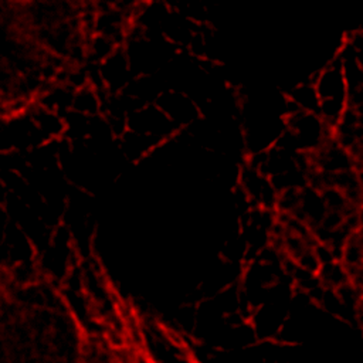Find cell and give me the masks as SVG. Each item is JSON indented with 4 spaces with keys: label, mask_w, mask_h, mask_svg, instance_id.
Returning <instances> with one entry per match:
<instances>
[{
    "label": "cell",
    "mask_w": 363,
    "mask_h": 363,
    "mask_svg": "<svg viewBox=\"0 0 363 363\" xmlns=\"http://www.w3.org/2000/svg\"><path fill=\"white\" fill-rule=\"evenodd\" d=\"M312 84L318 98V115L335 130L347 111V82L337 51L315 72Z\"/></svg>",
    "instance_id": "cell-3"
},
{
    "label": "cell",
    "mask_w": 363,
    "mask_h": 363,
    "mask_svg": "<svg viewBox=\"0 0 363 363\" xmlns=\"http://www.w3.org/2000/svg\"><path fill=\"white\" fill-rule=\"evenodd\" d=\"M288 102L284 92L254 89L238 96L237 121L244 157L272 147L285 130Z\"/></svg>",
    "instance_id": "cell-2"
},
{
    "label": "cell",
    "mask_w": 363,
    "mask_h": 363,
    "mask_svg": "<svg viewBox=\"0 0 363 363\" xmlns=\"http://www.w3.org/2000/svg\"><path fill=\"white\" fill-rule=\"evenodd\" d=\"M123 44L116 3L0 1V125L40 112Z\"/></svg>",
    "instance_id": "cell-1"
},
{
    "label": "cell",
    "mask_w": 363,
    "mask_h": 363,
    "mask_svg": "<svg viewBox=\"0 0 363 363\" xmlns=\"http://www.w3.org/2000/svg\"><path fill=\"white\" fill-rule=\"evenodd\" d=\"M237 189L245 207L277 211L278 191L261 169L247 157L237 173Z\"/></svg>",
    "instance_id": "cell-5"
},
{
    "label": "cell",
    "mask_w": 363,
    "mask_h": 363,
    "mask_svg": "<svg viewBox=\"0 0 363 363\" xmlns=\"http://www.w3.org/2000/svg\"><path fill=\"white\" fill-rule=\"evenodd\" d=\"M164 99L166 104L162 106V112L180 132L189 130L203 118L201 109L196 101L182 91L172 89L166 94Z\"/></svg>",
    "instance_id": "cell-6"
},
{
    "label": "cell",
    "mask_w": 363,
    "mask_h": 363,
    "mask_svg": "<svg viewBox=\"0 0 363 363\" xmlns=\"http://www.w3.org/2000/svg\"><path fill=\"white\" fill-rule=\"evenodd\" d=\"M333 138V130L318 113L288 109L281 142L294 150L311 156Z\"/></svg>",
    "instance_id": "cell-4"
}]
</instances>
